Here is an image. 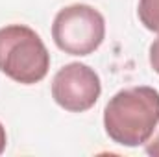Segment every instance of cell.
<instances>
[{
  "mask_svg": "<svg viewBox=\"0 0 159 157\" xmlns=\"http://www.w3.org/2000/svg\"><path fill=\"white\" fill-rule=\"evenodd\" d=\"M159 124V91L148 85L122 89L104 109L107 137L120 146L146 144Z\"/></svg>",
  "mask_w": 159,
  "mask_h": 157,
  "instance_id": "obj_1",
  "label": "cell"
},
{
  "mask_svg": "<svg viewBox=\"0 0 159 157\" xmlns=\"http://www.w3.org/2000/svg\"><path fill=\"white\" fill-rule=\"evenodd\" d=\"M137 15L146 30L159 34V0H139Z\"/></svg>",
  "mask_w": 159,
  "mask_h": 157,
  "instance_id": "obj_5",
  "label": "cell"
},
{
  "mask_svg": "<svg viewBox=\"0 0 159 157\" xmlns=\"http://www.w3.org/2000/svg\"><path fill=\"white\" fill-rule=\"evenodd\" d=\"M6 144H7V135H6V129H4V126L0 124V154L6 150Z\"/></svg>",
  "mask_w": 159,
  "mask_h": 157,
  "instance_id": "obj_8",
  "label": "cell"
},
{
  "mask_svg": "<svg viewBox=\"0 0 159 157\" xmlns=\"http://www.w3.org/2000/svg\"><path fill=\"white\" fill-rule=\"evenodd\" d=\"M146 154L152 155V157H159V133L152 141L146 142Z\"/></svg>",
  "mask_w": 159,
  "mask_h": 157,
  "instance_id": "obj_7",
  "label": "cell"
},
{
  "mask_svg": "<svg viewBox=\"0 0 159 157\" xmlns=\"http://www.w3.org/2000/svg\"><path fill=\"white\" fill-rule=\"evenodd\" d=\"M50 54L39 34L24 24L0 28V72L17 83L34 85L46 78Z\"/></svg>",
  "mask_w": 159,
  "mask_h": 157,
  "instance_id": "obj_2",
  "label": "cell"
},
{
  "mask_svg": "<svg viewBox=\"0 0 159 157\" xmlns=\"http://www.w3.org/2000/svg\"><path fill=\"white\" fill-rule=\"evenodd\" d=\"M102 83L98 74L85 63H69L52 79L54 102L70 113L89 111L100 98Z\"/></svg>",
  "mask_w": 159,
  "mask_h": 157,
  "instance_id": "obj_4",
  "label": "cell"
},
{
  "mask_svg": "<svg viewBox=\"0 0 159 157\" xmlns=\"http://www.w3.org/2000/svg\"><path fill=\"white\" fill-rule=\"evenodd\" d=\"M106 20L89 4H72L57 11L52 24V39L69 56H89L104 43Z\"/></svg>",
  "mask_w": 159,
  "mask_h": 157,
  "instance_id": "obj_3",
  "label": "cell"
},
{
  "mask_svg": "<svg viewBox=\"0 0 159 157\" xmlns=\"http://www.w3.org/2000/svg\"><path fill=\"white\" fill-rule=\"evenodd\" d=\"M150 65H152L154 72L159 74V37L150 44Z\"/></svg>",
  "mask_w": 159,
  "mask_h": 157,
  "instance_id": "obj_6",
  "label": "cell"
}]
</instances>
